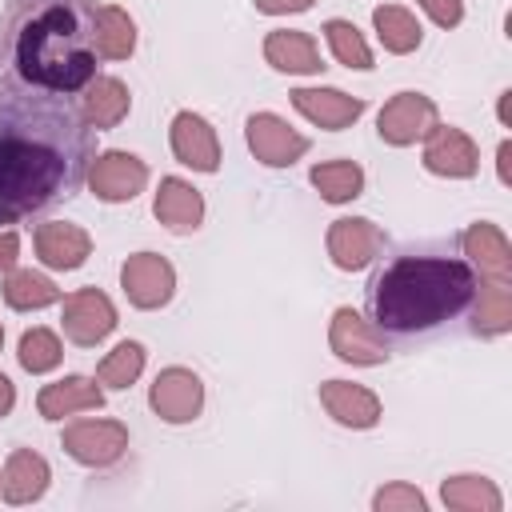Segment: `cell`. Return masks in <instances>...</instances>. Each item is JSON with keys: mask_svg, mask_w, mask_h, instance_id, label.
Instances as JSON below:
<instances>
[{"mask_svg": "<svg viewBox=\"0 0 512 512\" xmlns=\"http://www.w3.org/2000/svg\"><path fill=\"white\" fill-rule=\"evenodd\" d=\"M476 300V272L460 256L404 252L388 260L372 288L368 308L372 324L392 336H420L456 320Z\"/></svg>", "mask_w": 512, "mask_h": 512, "instance_id": "cell-3", "label": "cell"}, {"mask_svg": "<svg viewBox=\"0 0 512 512\" xmlns=\"http://www.w3.org/2000/svg\"><path fill=\"white\" fill-rule=\"evenodd\" d=\"M260 12H268V16H284V12H304V8H312L316 0H252Z\"/></svg>", "mask_w": 512, "mask_h": 512, "instance_id": "cell-35", "label": "cell"}, {"mask_svg": "<svg viewBox=\"0 0 512 512\" xmlns=\"http://www.w3.org/2000/svg\"><path fill=\"white\" fill-rule=\"evenodd\" d=\"M136 48V24L124 8L104 4L96 8V52L108 60H128Z\"/></svg>", "mask_w": 512, "mask_h": 512, "instance_id": "cell-25", "label": "cell"}, {"mask_svg": "<svg viewBox=\"0 0 512 512\" xmlns=\"http://www.w3.org/2000/svg\"><path fill=\"white\" fill-rule=\"evenodd\" d=\"M444 504L456 512H500V492L484 476H452L444 480Z\"/></svg>", "mask_w": 512, "mask_h": 512, "instance_id": "cell-28", "label": "cell"}, {"mask_svg": "<svg viewBox=\"0 0 512 512\" xmlns=\"http://www.w3.org/2000/svg\"><path fill=\"white\" fill-rule=\"evenodd\" d=\"M112 328H116V308L100 288H80V292L64 296V336L72 344L92 348Z\"/></svg>", "mask_w": 512, "mask_h": 512, "instance_id": "cell-5", "label": "cell"}, {"mask_svg": "<svg viewBox=\"0 0 512 512\" xmlns=\"http://www.w3.org/2000/svg\"><path fill=\"white\" fill-rule=\"evenodd\" d=\"M292 104H296L300 116H308L312 124H320V128H328V132L348 128V124L364 112V100L344 96V92H336V88H296V92H292Z\"/></svg>", "mask_w": 512, "mask_h": 512, "instance_id": "cell-16", "label": "cell"}, {"mask_svg": "<svg viewBox=\"0 0 512 512\" xmlns=\"http://www.w3.org/2000/svg\"><path fill=\"white\" fill-rule=\"evenodd\" d=\"M140 368H144V348H140L136 340H124V344H116V348L100 360L96 380H100L104 388H128V384L140 376Z\"/></svg>", "mask_w": 512, "mask_h": 512, "instance_id": "cell-30", "label": "cell"}, {"mask_svg": "<svg viewBox=\"0 0 512 512\" xmlns=\"http://www.w3.org/2000/svg\"><path fill=\"white\" fill-rule=\"evenodd\" d=\"M480 300L472 312L476 336H500L512 328V280H480Z\"/></svg>", "mask_w": 512, "mask_h": 512, "instance_id": "cell-24", "label": "cell"}, {"mask_svg": "<svg viewBox=\"0 0 512 512\" xmlns=\"http://www.w3.org/2000/svg\"><path fill=\"white\" fill-rule=\"evenodd\" d=\"M100 404H104V392H100L92 380H84V376L56 380V384H48V388L40 392V400H36V408H40L44 420H64V416H72V412H88V408H100Z\"/></svg>", "mask_w": 512, "mask_h": 512, "instance_id": "cell-21", "label": "cell"}, {"mask_svg": "<svg viewBox=\"0 0 512 512\" xmlns=\"http://www.w3.org/2000/svg\"><path fill=\"white\" fill-rule=\"evenodd\" d=\"M0 224H8V216H4V212H0Z\"/></svg>", "mask_w": 512, "mask_h": 512, "instance_id": "cell-40", "label": "cell"}, {"mask_svg": "<svg viewBox=\"0 0 512 512\" xmlns=\"http://www.w3.org/2000/svg\"><path fill=\"white\" fill-rule=\"evenodd\" d=\"M148 180V168L144 160H136L132 152H104L92 160L88 168V188L100 196V200H132Z\"/></svg>", "mask_w": 512, "mask_h": 512, "instance_id": "cell-13", "label": "cell"}, {"mask_svg": "<svg viewBox=\"0 0 512 512\" xmlns=\"http://www.w3.org/2000/svg\"><path fill=\"white\" fill-rule=\"evenodd\" d=\"M156 220L168 232H192V228H200V220H204L200 192L188 180H180V176H164L160 180V192H156Z\"/></svg>", "mask_w": 512, "mask_h": 512, "instance_id": "cell-20", "label": "cell"}, {"mask_svg": "<svg viewBox=\"0 0 512 512\" xmlns=\"http://www.w3.org/2000/svg\"><path fill=\"white\" fill-rule=\"evenodd\" d=\"M320 404L328 408V416L336 424H348V428H372L380 420V400L368 388L348 384V380L320 384Z\"/></svg>", "mask_w": 512, "mask_h": 512, "instance_id": "cell-17", "label": "cell"}, {"mask_svg": "<svg viewBox=\"0 0 512 512\" xmlns=\"http://www.w3.org/2000/svg\"><path fill=\"white\" fill-rule=\"evenodd\" d=\"M508 160H512V144L504 140V144H500V180H504V184L512 180V172H508Z\"/></svg>", "mask_w": 512, "mask_h": 512, "instance_id": "cell-38", "label": "cell"}, {"mask_svg": "<svg viewBox=\"0 0 512 512\" xmlns=\"http://www.w3.org/2000/svg\"><path fill=\"white\" fill-rule=\"evenodd\" d=\"M464 256L480 268V280H512V248L496 224H472L464 232Z\"/></svg>", "mask_w": 512, "mask_h": 512, "instance_id": "cell-19", "label": "cell"}, {"mask_svg": "<svg viewBox=\"0 0 512 512\" xmlns=\"http://www.w3.org/2000/svg\"><path fill=\"white\" fill-rule=\"evenodd\" d=\"M0 488H4V500H8V504H28V500H36V496L48 488V464H44V456H36L32 448H16V452L8 456V464H4Z\"/></svg>", "mask_w": 512, "mask_h": 512, "instance_id": "cell-22", "label": "cell"}, {"mask_svg": "<svg viewBox=\"0 0 512 512\" xmlns=\"http://www.w3.org/2000/svg\"><path fill=\"white\" fill-rule=\"evenodd\" d=\"M36 252L48 268H80L92 252V240L84 228H76L68 220H48L36 228Z\"/></svg>", "mask_w": 512, "mask_h": 512, "instance_id": "cell-18", "label": "cell"}, {"mask_svg": "<svg viewBox=\"0 0 512 512\" xmlns=\"http://www.w3.org/2000/svg\"><path fill=\"white\" fill-rule=\"evenodd\" d=\"M92 128L68 96L0 88V212L32 216L80 188Z\"/></svg>", "mask_w": 512, "mask_h": 512, "instance_id": "cell-1", "label": "cell"}, {"mask_svg": "<svg viewBox=\"0 0 512 512\" xmlns=\"http://www.w3.org/2000/svg\"><path fill=\"white\" fill-rule=\"evenodd\" d=\"M64 448L72 460L104 468L128 448V428L120 420H76L64 428Z\"/></svg>", "mask_w": 512, "mask_h": 512, "instance_id": "cell-7", "label": "cell"}, {"mask_svg": "<svg viewBox=\"0 0 512 512\" xmlns=\"http://www.w3.org/2000/svg\"><path fill=\"white\" fill-rule=\"evenodd\" d=\"M324 36H328V48H332V56L340 60V64H348V68H372V52H368V44H364V36L348 24V20H328L324 24Z\"/></svg>", "mask_w": 512, "mask_h": 512, "instance_id": "cell-31", "label": "cell"}, {"mask_svg": "<svg viewBox=\"0 0 512 512\" xmlns=\"http://www.w3.org/2000/svg\"><path fill=\"white\" fill-rule=\"evenodd\" d=\"M20 364L28 372H48L60 364V340L48 328H32L20 336Z\"/></svg>", "mask_w": 512, "mask_h": 512, "instance_id": "cell-32", "label": "cell"}, {"mask_svg": "<svg viewBox=\"0 0 512 512\" xmlns=\"http://www.w3.org/2000/svg\"><path fill=\"white\" fill-rule=\"evenodd\" d=\"M372 24H376V32H380V44H384L388 52H396V56H404V52H412V48L420 44V24H416V16H412L408 8H400V4L376 8V12H372Z\"/></svg>", "mask_w": 512, "mask_h": 512, "instance_id": "cell-26", "label": "cell"}, {"mask_svg": "<svg viewBox=\"0 0 512 512\" xmlns=\"http://www.w3.org/2000/svg\"><path fill=\"white\" fill-rule=\"evenodd\" d=\"M120 284H124V296L136 304V308H160L172 300V288H176V272L164 256L156 252H136L124 260L120 268Z\"/></svg>", "mask_w": 512, "mask_h": 512, "instance_id": "cell-4", "label": "cell"}, {"mask_svg": "<svg viewBox=\"0 0 512 512\" xmlns=\"http://www.w3.org/2000/svg\"><path fill=\"white\" fill-rule=\"evenodd\" d=\"M172 152L180 164L196 168V172H216L220 164V144H216V132L208 128L204 116L196 112H180L172 120Z\"/></svg>", "mask_w": 512, "mask_h": 512, "instance_id": "cell-14", "label": "cell"}, {"mask_svg": "<svg viewBox=\"0 0 512 512\" xmlns=\"http://www.w3.org/2000/svg\"><path fill=\"white\" fill-rule=\"evenodd\" d=\"M148 400H152V408H156L160 420H168V424H188V420L200 412V404H204V384H200V376L188 372V368H164V372L156 376Z\"/></svg>", "mask_w": 512, "mask_h": 512, "instance_id": "cell-12", "label": "cell"}, {"mask_svg": "<svg viewBox=\"0 0 512 512\" xmlns=\"http://www.w3.org/2000/svg\"><path fill=\"white\" fill-rule=\"evenodd\" d=\"M12 404H16V388H12V380L0 372V416H8Z\"/></svg>", "mask_w": 512, "mask_h": 512, "instance_id": "cell-37", "label": "cell"}, {"mask_svg": "<svg viewBox=\"0 0 512 512\" xmlns=\"http://www.w3.org/2000/svg\"><path fill=\"white\" fill-rule=\"evenodd\" d=\"M476 164H480V156H476V144L468 140V132L452 128V124H432L428 128V140H424V168L428 172L464 180V176L476 172Z\"/></svg>", "mask_w": 512, "mask_h": 512, "instance_id": "cell-10", "label": "cell"}, {"mask_svg": "<svg viewBox=\"0 0 512 512\" xmlns=\"http://www.w3.org/2000/svg\"><path fill=\"white\" fill-rule=\"evenodd\" d=\"M500 120H504V124L512 120V92H504V96H500Z\"/></svg>", "mask_w": 512, "mask_h": 512, "instance_id": "cell-39", "label": "cell"}, {"mask_svg": "<svg viewBox=\"0 0 512 512\" xmlns=\"http://www.w3.org/2000/svg\"><path fill=\"white\" fill-rule=\"evenodd\" d=\"M128 104H132V96L116 76H92L84 84V96H80L76 112H80V120L88 128L100 132V128H116L128 116Z\"/></svg>", "mask_w": 512, "mask_h": 512, "instance_id": "cell-15", "label": "cell"}, {"mask_svg": "<svg viewBox=\"0 0 512 512\" xmlns=\"http://www.w3.org/2000/svg\"><path fill=\"white\" fill-rule=\"evenodd\" d=\"M328 344L340 360H352V364H380L388 356V340L384 332L364 320L356 308H340L332 316V328H328Z\"/></svg>", "mask_w": 512, "mask_h": 512, "instance_id": "cell-6", "label": "cell"}, {"mask_svg": "<svg viewBox=\"0 0 512 512\" xmlns=\"http://www.w3.org/2000/svg\"><path fill=\"white\" fill-rule=\"evenodd\" d=\"M380 248H384V232L372 220L344 216V220H332V228H328V256L344 272H356V268L372 264Z\"/></svg>", "mask_w": 512, "mask_h": 512, "instance_id": "cell-11", "label": "cell"}, {"mask_svg": "<svg viewBox=\"0 0 512 512\" xmlns=\"http://www.w3.org/2000/svg\"><path fill=\"white\" fill-rule=\"evenodd\" d=\"M436 124V104L420 92H396L384 108H380V136L396 148L416 144L420 136H428V128Z\"/></svg>", "mask_w": 512, "mask_h": 512, "instance_id": "cell-8", "label": "cell"}, {"mask_svg": "<svg viewBox=\"0 0 512 512\" xmlns=\"http://www.w3.org/2000/svg\"><path fill=\"white\" fill-rule=\"evenodd\" d=\"M376 508L380 512H392V508H412V512H424V496L408 484H392L384 492H376Z\"/></svg>", "mask_w": 512, "mask_h": 512, "instance_id": "cell-33", "label": "cell"}, {"mask_svg": "<svg viewBox=\"0 0 512 512\" xmlns=\"http://www.w3.org/2000/svg\"><path fill=\"white\" fill-rule=\"evenodd\" d=\"M420 8H424L440 28H456L460 16H464V4H460V0H420Z\"/></svg>", "mask_w": 512, "mask_h": 512, "instance_id": "cell-34", "label": "cell"}, {"mask_svg": "<svg viewBox=\"0 0 512 512\" xmlns=\"http://www.w3.org/2000/svg\"><path fill=\"white\" fill-rule=\"evenodd\" d=\"M4 300H8L12 308L28 312V308L56 304V300H60V288H56L48 276H40V272L20 268V272H12V276H8V284H4Z\"/></svg>", "mask_w": 512, "mask_h": 512, "instance_id": "cell-29", "label": "cell"}, {"mask_svg": "<svg viewBox=\"0 0 512 512\" xmlns=\"http://www.w3.org/2000/svg\"><path fill=\"white\" fill-rule=\"evenodd\" d=\"M312 184H316V192H320L324 200L344 204V200H356V196H360L364 172H360V164H352V160H328V164H316V168H312Z\"/></svg>", "mask_w": 512, "mask_h": 512, "instance_id": "cell-27", "label": "cell"}, {"mask_svg": "<svg viewBox=\"0 0 512 512\" xmlns=\"http://www.w3.org/2000/svg\"><path fill=\"white\" fill-rule=\"evenodd\" d=\"M16 256H20V236L16 232H4L0 236V272H12Z\"/></svg>", "mask_w": 512, "mask_h": 512, "instance_id": "cell-36", "label": "cell"}, {"mask_svg": "<svg viewBox=\"0 0 512 512\" xmlns=\"http://www.w3.org/2000/svg\"><path fill=\"white\" fill-rule=\"evenodd\" d=\"M248 148L256 152L260 164L284 168V164H296L308 152V140L300 132H292L280 116L256 112V116H248Z\"/></svg>", "mask_w": 512, "mask_h": 512, "instance_id": "cell-9", "label": "cell"}, {"mask_svg": "<svg viewBox=\"0 0 512 512\" xmlns=\"http://www.w3.org/2000/svg\"><path fill=\"white\" fill-rule=\"evenodd\" d=\"M96 0H8L0 88L72 96L96 76Z\"/></svg>", "mask_w": 512, "mask_h": 512, "instance_id": "cell-2", "label": "cell"}, {"mask_svg": "<svg viewBox=\"0 0 512 512\" xmlns=\"http://www.w3.org/2000/svg\"><path fill=\"white\" fill-rule=\"evenodd\" d=\"M0 344H4V328H0Z\"/></svg>", "mask_w": 512, "mask_h": 512, "instance_id": "cell-41", "label": "cell"}, {"mask_svg": "<svg viewBox=\"0 0 512 512\" xmlns=\"http://www.w3.org/2000/svg\"><path fill=\"white\" fill-rule=\"evenodd\" d=\"M264 56L280 72H320L324 68L320 64V52H316V40L308 32H292V28L272 32L264 40Z\"/></svg>", "mask_w": 512, "mask_h": 512, "instance_id": "cell-23", "label": "cell"}]
</instances>
